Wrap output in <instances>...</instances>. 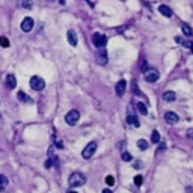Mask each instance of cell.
Returning a JSON list of instances; mask_svg holds the SVG:
<instances>
[{
  "mask_svg": "<svg viewBox=\"0 0 193 193\" xmlns=\"http://www.w3.org/2000/svg\"><path fill=\"white\" fill-rule=\"evenodd\" d=\"M95 151H97V142H89L86 146H85V149L82 151V157L85 159V160H89L94 154H95Z\"/></svg>",
  "mask_w": 193,
  "mask_h": 193,
  "instance_id": "cell-2",
  "label": "cell"
},
{
  "mask_svg": "<svg viewBox=\"0 0 193 193\" xmlns=\"http://www.w3.org/2000/svg\"><path fill=\"white\" fill-rule=\"evenodd\" d=\"M79 119H80V113L77 112V110H70L65 115V122L68 125H75L77 122H79Z\"/></svg>",
  "mask_w": 193,
  "mask_h": 193,
  "instance_id": "cell-4",
  "label": "cell"
},
{
  "mask_svg": "<svg viewBox=\"0 0 193 193\" xmlns=\"http://www.w3.org/2000/svg\"><path fill=\"white\" fill-rule=\"evenodd\" d=\"M103 193H113L110 189H104V190H103Z\"/></svg>",
  "mask_w": 193,
  "mask_h": 193,
  "instance_id": "cell-30",
  "label": "cell"
},
{
  "mask_svg": "<svg viewBox=\"0 0 193 193\" xmlns=\"http://www.w3.org/2000/svg\"><path fill=\"white\" fill-rule=\"evenodd\" d=\"M97 62L100 63V65H106L107 63V53H106L104 47H100L97 50Z\"/></svg>",
  "mask_w": 193,
  "mask_h": 193,
  "instance_id": "cell-6",
  "label": "cell"
},
{
  "mask_svg": "<svg viewBox=\"0 0 193 193\" xmlns=\"http://www.w3.org/2000/svg\"><path fill=\"white\" fill-rule=\"evenodd\" d=\"M159 12H161V15H164V17H172V9L169 6H166V5H160Z\"/></svg>",
  "mask_w": 193,
  "mask_h": 193,
  "instance_id": "cell-14",
  "label": "cell"
},
{
  "mask_svg": "<svg viewBox=\"0 0 193 193\" xmlns=\"http://www.w3.org/2000/svg\"><path fill=\"white\" fill-rule=\"evenodd\" d=\"M159 79H160V74H159V71H157V70H148V71L145 72V80H146V82H149V83L157 82Z\"/></svg>",
  "mask_w": 193,
  "mask_h": 193,
  "instance_id": "cell-7",
  "label": "cell"
},
{
  "mask_svg": "<svg viewBox=\"0 0 193 193\" xmlns=\"http://www.w3.org/2000/svg\"><path fill=\"white\" fill-rule=\"evenodd\" d=\"M92 42L97 48L100 47H104L107 44V36L106 35H103V33H94L92 35Z\"/></svg>",
  "mask_w": 193,
  "mask_h": 193,
  "instance_id": "cell-5",
  "label": "cell"
},
{
  "mask_svg": "<svg viewBox=\"0 0 193 193\" xmlns=\"http://www.w3.org/2000/svg\"><path fill=\"white\" fill-rule=\"evenodd\" d=\"M187 137L190 140H193V128H189V130H187Z\"/></svg>",
  "mask_w": 193,
  "mask_h": 193,
  "instance_id": "cell-28",
  "label": "cell"
},
{
  "mask_svg": "<svg viewBox=\"0 0 193 193\" xmlns=\"http://www.w3.org/2000/svg\"><path fill=\"white\" fill-rule=\"evenodd\" d=\"M68 183H70L71 187H82V186H85V183H86V176H85L82 172H72V174L70 175Z\"/></svg>",
  "mask_w": 193,
  "mask_h": 193,
  "instance_id": "cell-1",
  "label": "cell"
},
{
  "mask_svg": "<svg viewBox=\"0 0 193 193\" xmlns=\"http://www.w3.org/2000/svg\"><path fill=\"white\" fill-rule=\"evenodd\" d=\"M134 166H136V168L139 169V168H140V166H142V163H140V161H136V163H134Z\"/></svg>",
  "mask_w": 193,
  "mask_h": 193,
  "instance_id": "cell-29",
  "label": "cell"
},
{
  "mask_svg": "<svg viewBox=\"0 0 193 193\" xmlns=\"http://www.w3.org/2000/svg\"><path fill=\"white\" fill-rule=\"evenodd\" d=\"M33 18H30V17H26L23 21H21V30L23 32H30L32 29H33Z\"/></svg>",
  "mask_w": 193,
  "mask_h": 193,
  "instance_id": "cell-8",
  "label": "cell"
},
{
  "mask_svg": "<svg viewBox=\"0 0 193 193\" xmlns=\"http://www.w3.org/2000/svg\"><path fill=\"white\" fill-rule=\"evenodd\" d=\"M164 121L168 124H171V125H175L179 121V118H178V115L174 113V112H166L164 113Z\"/></svg>",
  "mask_w": 193,
  "mask_h": 193,
  "instance_id": "cell-9",
  "label": "cell"
},
{
  "mask_svg": "<svg viewBox=\"0 0 193 193\" xmlns=\"http://www.w3.org/2000/svg\"><path fill=\"white\" fill-rule=\"evenodd\" d=\"M181 30H183V33H184L186 36H192V33H193L192 27H190L189 24H186V23H181Z\"/></svg>",
  "mask_w": 193,
  "mask_h": 193,
  "instance_id": "cell-16",
  "label": "cell"
},
{
  "mask_svg": "<svg viewBox=\"0 0 193 193\" xmlns=\"http://www.w3.org/2000/svg\"><path fill=\"white\" fill-rule=\"evenodd\" d=\"M8 183H9V181H8V178H6L5 175H0V192L6 189Z\"/></svg>",
  "mask_w": 193,
  "mask_h": 193,
  "instance_id": "cell-20",
  "label": "cell"
},
{
  "mask_svg": "<svg viewBox=\"0 0 193 193\" xmlns=\"http://www.w3.org/2000/svg\"><path fill=\"white\" fill-rule=\"evenodd\" d=\"M68 193H77V192H74V190H71V192H68Z\"/></svg>",
  "mask_w": 193,
  "mask_h": 193,
  "instance_id": "cell-32",
  "label": "cell"
},
{
  "mask_svg": "<svg viewBox=\"0 0 193 193\" xmlns=\"http://www.w3.org/2000/svg\"><path fill=\"white\" fill-rule=\"evenodd\" d=\"M148 146H149V145H148V142H146L145 139H139V140H137V148H139V149L143 151V149H146Z\"/></svg>",
  "mask_w": 193,
  "mask_h": 193,
  "instance_id": "cell-21",
  "label": "cell"
},
{
  "mask_svg": "<svg viewBox=\"0 0 193 193\" xmlns=\"http://www.w3.org/2000/svg\"><path fill=\"white\" fill-rule=\"evenodd\" d=\"M17 97H18V100H20V101H23V103H32V100H30L27 95H26L23 91H20V92L17 94Z\"/></svg>",
  "mask_w": 193,
  "mask_h": 193,
  "instance_id": "cell-19",
  "label": "cell"
},
{
  "mask_svg": "<svg viewBox=\"0 0 193 193\" xmlns=\"http://www.w3.org/2000/svg\"><path fill=\"white\" fill-rule=\"evenodd\" d=\"M163 98H164V101H175L176 94L172 92V91H168V92H164V94H163Z\"/></svg>",
  "mask_w": 193,
  "mask_h": 193,
  "instance_id": "cell-17",
  "label": "cell"
},
{
  "mask_svg": "<svg viewBox=\"0 0 193 193\" xmlns=\"http://www.w3.org/2000/svg\"><path fill=\"white\" fill-rule=\"evenodd\" d=\"M122 160H124V161H131V160H133L131 154H130V152H122Z\"/></svg>",
  "mask_w": 193,
  "mask_h": 193,
  "instance_id": "cell-25",
  "label": "cell"
},
{
  "mask_svg": "<svg viewBox=\"0 0 193 193\" xmlns=\"http://www.w3.org/2000/svg\"><path fill=\"white\" fill-rule=\"evenodd\" d=\"M5 85L8 89H14L17 86V79H15V75L14 74H8L6 75V79H5Z\"/></svg>",
  "mask_w": 193,
  "mask_h": 193,
  "instance_id": "cell-10",
  "label": "cell"
},
{
  "mask_svg": "<svg viewBox=\"0 0 193 193\" xmlns=\"http://www.w3.org/2000/svg\"><path fill=\"white\" fill-rule=\"evenodd\" d=\"M50 2H53V0H50Z\"/></svg>",
  "mask_w": 193,
  "mask_h": 193,
  "instance_id": "cell-35",
  "label": "cell"
},
{
  "mask_svg": "<svg viewBox=\"0 0 193 193\" xmlns=\"http://www.w3.org/2000/svg\"><path fill=\"white\" fill-rule=\"evenodd\" d=\"M137 109H139V112L142 113V115H146L148 113V109H146V106H145V103H137Z\"/></svg>",
  "mask_w": 193,
  "mask_h": 193,
  "instance_id": "cell-22",
  "label": "cell"
},
{
  "mask_svg": "<svg viewBox=\"0 0 193 193\" xmlns=\"http://www.w3.org/2000/svg\"><path fill=\"white\" fill-rule=\"evenodd\" d=\"M0 118H2V115H0Z\"/></svg>",
  "mask_w": 193,
  "mask_h": 193,
  "instance_id": "cell-34",
  "label": "cell"
},
{
  "mask_svg": "<svg viewBox=\"0 0 193 193\" xmlns=\"http://www.w3.org/2000/svg\"><path fill=\"white\" fill-rule=\"evenodd\" d=\"M189 48H190V50H192V53H193V42H192V44H190V47H189Z\"/></svg>",
  "mask_w": 193,
  "mask_h": 193,
  "instance_id": "cell-31",
  "label": "cell"
},
{
  "mask_svg": "<svg viewBox=\"0 0 193 193\" xmlns=\"http://www.w3.org/2000/svg\"><path fill=\"white\" fill-rule=\"evenodd\" d=\"M125 88H127V82H125V80H121V82H118L116 88H115V91H116V95H118V97L124 95V92H125Z\"/></svg>",
  "mask_w": 193,
  "mask_h": 193,
  "instance_id": "cell-12",
  "label": "cell"
},
{
  "mask_svg": "<svg viewBox=\"0 0 193 193\" xmlns=\"http://www.w3.org/2000/svg\"><path fill=\"white\" fill-rule=\"evenodd\" d=\"M142 183H143L142 175H136V176H134V184H136L137 187H140V186H142Z\"/></svg>",
  "mask_w": 193,
  "mask_h": 193,
  "instance_id": "cell-23",
  "label": "cell"
},
{
  "mask_svg": "<svg viewBox=\"0 0 193 193\" xmlns=\"http://www.w3.org/2000/svg\"><path fill=\"white\" fill-rule=\"evenodd\" d=\"M104 181H106V184H107V186H113V184H115V178H113L112 175H107Z\"/></svg>",
  "mask_w": 193,
  "mask_h": 193,
  "instance_id": "cell-26",
  "label": "cell"
},
{
  "mask_svg": "<svg viewBox=\"0 0 193 193\" xmlns=\"http://www.w3.org/2000/svg\"><path fill=\"white\" fill-rule=\"evenodd\" d=\"M18 6L24 8V9H30L33 6V3H32V0H18Z\"/></svg>",
  "mask_w": 193,
  "mask_h": 193,
  "instance_id": "cell-15",
  "label": "cell"
},
{
  "mask_svg": "<svg viewBox=\"0 0 193 193\" xmlns=\"http://www.w3.org/2000/svg\"><path fill=\"white\" fill-rule=\"evenodd\" d=\"M133 92H134L136 95H142V94H140V91H139V88H137V83H136V82H133Z\"/></svg>",
  "mask_w": 193,
  "mask_h": 193,
  "instance_id": "cell-27",
  "label": "cell"
},
{
  "mask_svg": "<svg viewBox=\"0 0 193 193\" xmlns=\"http://www.w3.org/2000/svg\"><path fill=\"white\" fill-rule=\"evenodd\" d=\"M0 45H2V47H9V39H8V38L6 36H2V38H0Z\"/></svg>",
  "mask_w": 193,
  "mask_h": 193,
  "instance_id": "cell-24",
  "label": "cell"
},
{
  "mask_svg": "<svg viewBox=\"0 0 193 193\" xmlns=\"http://www.w3.org/2000/svg\"><path fill=\"white\" fill-rule=\"evenodd\" d=\"M67 38H68V42H70L72 47H75V45H77V35H75V32H74V30H68Z\"/></svg>",
  "mask_w": 193,
  "mask_h": 193,
  "instance_id": "cell-13",
  "label": "cell"
},
{
  "mask_svg": "<svg viewBox=\"0 0 193 193\" xmlns=\"http://www.w3.org/2000/svg\"><path fill=\"white\" fill-rule=\"evenodd\" d=\"M151 142H152V143H159V142H160V133H159L157 130H154V131L151 133Z\"/></svg>",
  "mask_w": 193,
  "mask_h": 193,
  "instance_id": "cell-18",
  "label": "cell"
},
{
  "mask_svg": "<svg viewBox=\"0 0 193 193\" xmlns=\"http://www.w3.org/2000/svg\"><path fill=\"white\" fill-rule=\"evenodd\" d=\"M30 88L33 89V91H42V89L45 88L44 79H41L39 75H33L30 79Z\"/></svg>",
  "mask_w": 193,
  "mask_h": 193,
  "instance_id": "cell-3",
  "label": "cell"
},
{
  "mask_svg": "<svg viewBox=\"0 0 193 193\" xmlns=\"http://www.w3.org/2000/svg\"><path fill=\"white\" fill-rule=\"evenodd\" d=\"M127 122L130 124V125H133V127H140V122H139V119H137V116L134 113H131L130 110H128V113H127Z\"/></svg>",
  "mask_w": 193,
  "mask_h": 193,
  "instance_id": "cell-11",
  "label": "cell"
},
{
  "mask_svg": "<svg viewBox=\"0 0 193 193\" xmlns=\"http://www.w3.org/2000/svg\"><path fill=\"white\" fill-rule=\"evenodd\" d=\"M121 2H125V0H121Z\"/></svg>",
  "mask_w": 193,
  "mask_h": 193,
  "instance_id": "cell-33",
  "label": "cell"
}]
</instances>
